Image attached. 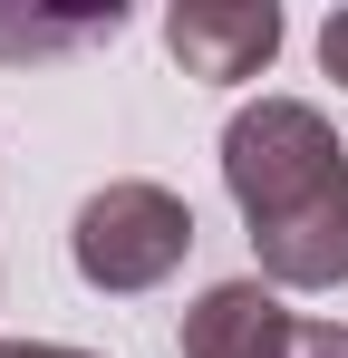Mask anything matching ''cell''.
I'll return each mask as SVG.
<instances>
[{
	"label": "cell",
	"mask_w": 348,
	"mask_h": 358,
	"mask_svg": "<svg viewBox=\"0 0 348 358\" xmlns=\"http://www.w3.org/2000/svg\"><path fill=\"white\" fill-rule=\"evenodd\" d=\"M223 184L252 223L271 291H339L348 281V155L319 107L261 97L223 126Z\"/></svg>",
	"instance_id": "cell-1"
},
{
	"label": "cell",
	"mask_w": 348,
	"mask_h": 358,
	"mask_svg": "<svg viewBox=\"0 0 348 358\" xmlns=\"http://www.w3.org/2000/svg\"><path fill=\"white\" fill-rule=\"evenodd\" d=\"M68 252H78V281H87V291L136 300V291H155V281L184 271V252H194V203L165 194V184H136V175L97 184V194L78 203Z\"/></svg>",
	"instance_id": "cell-2"
},
{
	"label": "cell",
	"mask_w": 348,
	"mask_h": 358,
	"mask_svg": "<svg viewBox=\"0 0 348 358\" xmlns=\"http://www.w3.org/2000/svg\"><path fill=\"white\" fill-rule=\"evenodd\" d=\"M165 49L184 59V78H261L271 49H281V10L271 0H174L165 10Z\"/></svg>",
	"instance_id": "cell-3"
},
{
	"label": "cell",
	"mask_w": 348,
	"mask_h": 358,
	"mask_svg": "<svg viewBox=\"0 0 348 358\" xmlns=\"http://www.w3.org/2000/svg\"><path fill=\"white\" fill-rule=\"evenodd\" d=\"M290 320L271 281H213L184 310V358H290Z\"/></svg>",
	"instance_id": "cell-4"
},
{
	"label": "cell",
	"mask_w": 348,
	"mask_h": 358,
	"mask_svg": "<svg viewBox=\"0 0 348 358\" xmlns=\"http://www.w3.org/2000/svg\"><path fill=\"white\" fill-rule=\"evenodd\" d=\"M126 10L97 0V10H0V59H68L87 39H116Z\"/></svg>",
	"instance_id": "cell-5"
},
{
	"label": "cell",
	"mask_w": 348,
	"mask_h": 358,
	"mask_svg": "<svg viewBox=\"0 0 348 358\" xmlns=\"http://www.w3.org/2000/svg\"><path fill=\"white\" fill-rule=\"evenodd\" d=\"M290 358H348V329L339 320H300L290 329Z\"/></svg>",
	"instance_id": "cell-6"
},
{
	"label": "cell",
	"mask_w": 348,
	"mask_h": 358,
	"mask_svg": "<svg viewBox=\"0 0 348 358\" xmlns=\"http://www.w3.org/2000/svg\"><path fill=\"white\" fill-rule=\"evenodd\" d=\"M319 68H329V78H348V10H329V20H319Z\"/></svg>",
	"instance_id": "cell-7"
},
{
	"label": "cell",
	"mask_w": 348,
	"mask_h": 358,
	"mask_svg": "<svg viewBox=\"0 0 348 358\" xmlns=\"http://www.w3.org/2000/svg\"><path fill=\"white\" fill-rule=\"evenodd\" d=\"M0 358H87V349H58V339H0Z\"/></svg>",
	"instance_id": "cell-8"
}]
</instances>
